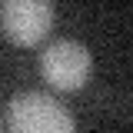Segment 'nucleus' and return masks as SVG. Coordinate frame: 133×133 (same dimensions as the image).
Returning <instances> with one entry per match:
<instances>
[{"mask_svg":"<svg viewBox=\"0 0 133 133\" xmlns=\"http://www.w3.org/2000/svg\"><path fill=\"white\" fill-rule=\"evenodd\" d=\"M10 133H77L73 113L50 93L23 90L7 103Z\"/></svg>","mask_w":133,"mask_h":133,"instance_id":"obj_1","label":"nucleus"},{"mask_svg":"<svg viewBox=\"0 0 133 133\" xmlns=\"http://www.w3.org/2000/svg\"><path fill=\"white\" fill-rule=\"evenodd\" d=\"M90 70H93V57L80 40H66L63 37V40L47 43L43 53H40V77L53 90H63V93L80 90L90 80Z\"/></svg>","mask_w":133,"mask_h":133,"instance_id":"obj_2","label":"nucleus"},{"mask_svg":"<svg viewBox=\"0 0 133 133\" xmlns=\"http://www.w3.org/2000/svg\"><path fill=\"white\" fill-rule=\"evenodd\" d=\"M53 27V3L47 0H3L0 30L17 47H37Z\"/></svg>","mask_w":133,"mask_h":133,"instance_id":"obj_3","label":"nucleus"}]
</instances>
